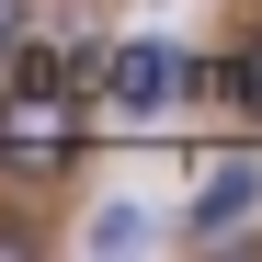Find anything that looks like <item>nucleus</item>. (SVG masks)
<instances>
[{"label": "nucleus", "mask_w": 262, "mask_h": 262, "mask_svg": "<svg viewBox=\"0 0 262 262\" xmlns=\"http://www.w3.org/2000/svg\"><path fill=\"white\" fill-rule=\"evenodd\" d=\"M194 92H228V69H205V57H183V46H114V69H103V103L114 114H171V103H194Z\"/></svg>", "instance_id": "f257e3e1"}, {"label": "nucleus", "mask_w": 262, "mask_h": 262, "mask_svg": "<svg viewBox=\"0 0 262 262\" xmlns=\"http://www.w3.org/2000/svg\"><path fill=\"white\" fill-rule=\"evenodd\" d=\"M148 239H160V228H148L137 205H103V216H92V251H148Z\"/></svg>", "instance_id": "7ed1b4c3"}, {"label": "nucleus", "mask_w": 262, "mask_h": 262, "mask_svg": "<svg viewBox=\"0 0 262 262\" xmlns=\"http://www.w3.org/2000/svg\"><path fill=\"white\" fill-rule=\"evenodd\" d=\"M239 216H262V160H216L183 205V239H228Z\"/></svg>", "instance_id": "f03ea898"}, {"label": "nucleus", "mask_w": 262, "mask_h": 262, "mask_svg": "<svg viewBox=\"0 0 262 262\" xmlns=\"http://www.w3.org/2000/svg\"><path fill=\"white\" fill-rule=\"evenodd\" d=\"M0 23H12V0H0Z\"/></svg>", "instance_id": "39448f33"}, {"label": "nucleus", "mask_w": 262, "mask_h": 262, "mask_svg": "<svg viewBox=\"0 0 262 262\" xmlns=\"http://www.w3.org/2000/svg\"><path fill=\"white\" fill-rule=\"evenodd\" d=\"M228 103H239V114H262V34L228 57Z\"/></svg>", "instance_id": "20e7f679"}]
</instances>
